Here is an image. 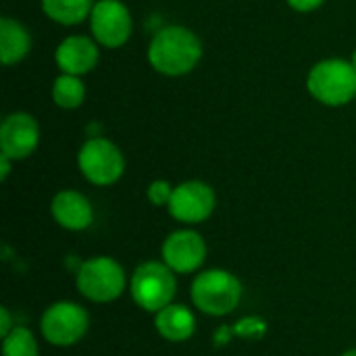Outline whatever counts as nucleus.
I'll use <instances>...</instances> for the list:
<instances>
[{
    "label": "nucleus",
    "instance_id": "obj_1",
    "mask_svg": "<svg viewBox=\"0 0 356 356\" xmlns=\"http://www.w3.org/2000/svg\"><path fill=\"white\" fill-rule=\"evenodd\" d=\"M202 54V40L186 25H165L156 29L146 48L148 65L165 77L192 73L200 65Z\"/></svg>",
    "mask_w": 356,
    "mask_h": 356
},
{
    "label": "nucleus",
    "instance_id": "obj_2",
    "mask_svg": "<svg viewBox=\"0 0 356 356\" xmlns=\"http://www.w3.org/2000/svg\"><path fill=\"white\" fill-rule=\"evenodd\" d=\"M307 92L323 106H346L356 98V69L350 58L317 60L307 73Z\"/></svg>",
    "mask_w": 356,
    "mask_h": 356
},
{
    "label": "nucleus",
    "instance_id": "obj_3",
    "mask_svg": "<svg viewBox=\"0 0 356 356\" xmlns=\"http://www.w3.org/2000/svg\"><path fill=\"white\" fill-rule=\"evenodd\" d=\"M242 282L227 269H202L190 286L192 305L209 317H227L242 302Z\"/></svg>",
    "mask_w": 356,
    "mask_h": 356
},
{
    "label": "nucleus",
    "instance_id": "obj_4",
    "mask_svg": "<svg viewBox=\"0 0 356 356\" xmlns=\"http://www.w3.org/2000/svg\"><path fill=\"white\" fill-rule=\"evenodd\" d=\"M77 292L96 305H108L129 290V280L123 265L106 254L86 259L75 273Z\"/></svg>",
    "mask_w": 356,
    "mask_h": 356
},
{
    "label": "nucleus",
    "instance_id": "obj_5",
    "mask_svg": "<svg viewBox=\"0 0 356 356\" xmlns=\"http://www.w3.org/2000/svg\"><path fill=\"white\" fill-rule=\"evenodd\" d=\"M177 273H173L163 261H146L136 267L129 277V296L144 313L156 315L175 300Z\"/></svg>",
    "mask_w": 356,
    "mask_h": 356
},
{
    "label": "nucleus",
    "instance_id": "obj_6",
    "mask_svg": "<svg viewBox=\"0 0 356 356\" xmlns=\"http://www.w3.org/2000/svg\"><path fill=\"white\" fill-rule=\"evenodd\" d=\"M77 169L92 186L108 188L123 177L125 156L113 140L92 136L77 150Z\"/></svg>",
    "mask_w": 356,
    "mask_h": 356
},
{
    "label": "nucleus",
    "instance_id": "obj_7",
    "mask_svg": "<svg viewBox=\"0 0 356 356\" xmlns=\"http://www.w3.org/2000/svg\"><path fill=\"white\" fill-rule=\"evenodd\" d=\"M90 330V313L73 300L52 302L40 319L42 338L56 348L79 344Z\"/></svg>",
    "mask_w": 356,
    "mask_h": 356
},
{
    "label": "nucleus",
    "instance_id": "obj_8",
    "mask_svg": "<svg viewBox=\"0 0 356 356\" xmlns=\"http://www.w3.org/2000/svg\"><path fill=\"white\" fill-rule=\"evenodd\" d=\"M88 23L90 35L98 42L100 48L108 50L123 48L134 33L131 10L121 0H96Z\"/></svg>",
    "mask_w": 356,
    "mask_h": 356
},
{
    "label": "nucleus",
    "instance_id": "obj_9",
    "mask_svg": "<svg viewBox=\"0 0 356 356\" xmlns=\"http://www.w3.org/2000/svg\"><path fill=\"white\" fill-rule=\"evenodd\" d=\"M207 254L209 248L202 234H198L192 227L171 232L161 244V261L177 275L200 273Z\"/></svg>",
    "mask_w": 356,
    "mask_h": 356
},
{
    "label": "nucleus",
    "instance_id": "obj_10",
    "mask_svg": "<svg viewBox=\"0 0 356 356\" xmlns=\"http://www.w3.org/2000/svg\"><path fill=\"white\" fill-rule=\"evenodd\" d=\"M217 209V194L213 186L202 179H188L175 186L171 202L167 207L169 215L184 225H198L213 217Z\"/></svg>",
    "mask_w": 356,
    "mask_h": 356
},
{
    "label": "nucleus",
    "instance_id": "obj_11",
    "mask_svg": "<svg viewBox=\"0 0 356 356\" xmlns=\"http://www.w3.org/2000/svg\"><path fill=\"white\" fill-rule=\"evenodd\" d=\"M40 146V123L31 113H8L0 123V154L8 159L25 161Z\"/></svg>",
    "mask_w": 356,
    "mask_h": 356
},
{
    "label": "nucleus",
    "instance_id": "obj_12",
    "mask_svg": "<svg viewBox=\"0 0 356 356\" xmlns=\"http://www.w3.org/2000/svg\"><path fill=\"white\" fill-rule=\"evenodd\" d=\"M54 63L60 73L86 77L100 63V46L92 35L71 33L58 42L54 50Z\"/></svg>",
    "mask_w": 356,
    "mask_h": 356
},
{
    "label": "nucleus",
    "instance_id": "obj_13",
    "mask_svg": "<svg viewBox=\"0 0 356 356\" xmlns=\"http://www.w3.org/2000/svg\"><path fill=\"white\" fill-rule=\"evenodd\" d=\"M50 215L67 232H83L94 223V207L79 190H60L50 202Z\"/></svg>",
    "mask_w": 356,
    "mask_h": 356
},
{
    "label": "nucleus",
    "instance_id": "obj_14",
    "mask_svg": "<svg viewBox=\"0 0 356 356\" xmlns=\"http://www.w3.org/2000/svg\"><path fill=\"white\" fill-rule=\"evenodd\" d=\"M154 330L163 340L181 344L196 334V317L186 305L171 302L154 315Z\"/></svg>",
    "mask_w": 356,
    "mask_h": 356
},
{
    "label": "nucleus",
    "instance_id": "obj_15",
    "mask_svg": "<svg viewBox=\"0 0 356 356\" xmlns=\"http://www.w3.org/2000/svg\"><path fill=\"white\" fill-rule=\"evenodd\" d=\"M31 33L15 17L4 15L0 19V60L4 67L19 65L31 52Z\"/></svg>",
    "mask_w": 356,
    "mask_h": 356
},
{
    "label": "nucleus",
    "instance_id": "obj_16",
    "mask_svg": "<svg viewBox=\"0 0 356 356\" xmlns=\"http://www.w3.org/2000/svg\"><path fill=\"white\" fill-rule=\"evenodd\" d=\"M94 4L96 0H40L42 13L50 21L65 27H75L88 21Z\"/></svg>",
    "mask_w": 356,
    "mask_h": 356
},
{
    "label": "nucleus",
    "instance_id": "obj_17",
    "mask_svg": "<svg viewBox=\"0 0 356 356\" xmlns=\"http://www.w3.org/2000/svg\"><path fill=\"white\" fill-rule=\"evenodd\" d=\"M50 98L63 111H75V108H79L83 104V100H86V83H83V77L58 73V77L52 81Z\"/></svg>",
    "mask_w": 356,
    "mask_h": 356
},
{
    "label": "nucleus",
    "instance_id": "obj_18",
    "mask_svg": "<svg viewBox=\"0 0 356 356\" xmlns=\"http://www.w3.org/2000/svg\"><path fill=\"white\" fill-rule=\"evenodd\" d=\"M38 340L25 325H17L8 336L2 338V356H38Z\"/></svg>",
    "mask_w": 356,
    "mask_h": 356
},
{
    "label": "nucleus",
    "instance_id": "obj_19",
    "mask_svg": "<svg viewBox=\"0 0 356 356\" xmlns=\"http://www.w3.org/2000/svg\"><path fill=\"white\" fill-rule=\"evenodd\" d=\"M173 190H175V186H171L167 179H154L146 188V198L152 207L163 209V207H169Z\"/></svg>",
    "mask_w": 356,
    "mask_h": 356
},
{
    "label": "nucleus",
    "instance_id": "obj_20",
    "mask_svg": "<svg viewBox=\"0 0 356 356\" xmlns=\"http://www.w3.org/2000/svg\"><path fill=\"white\" fill-rule=\"evenodd\" d=\"M267 332V323L259 317H246V319H240L236 325H234V336L238 338H261L263 334Z\"/></svg>",
    "mask_w": 356,
    "mask_h": 356
},
{
    "label": "nucleus",
    "instance_id": "obj_21",
    "mask_svg": "<svg viewBox=\"0 0 356 356\" xmlns=\"http://www.w3.org/2000/svg\"><path fill=\"white\" fill-rule=\"evenodd\" d=\"M286 2H288V6H290L292 10H296V13H300V15H307V13L319 10L327 0H286Z\"/></svg>",
    "mask_w": 356,
    "mask_h": 356
},
{
    "label": "nucleus",
    "instance_id": "obj_22",
    "mask_svg": "<svg viewBox=\"0 0 356 356\" xmlns=\"http://www.w3.org/2000/svg\"><path fill=\"white\" fill-rule=\"evenodd\" d=\"M17 325L13 323V317H10V311L8 307H0V336H8Z\"/></svg>",
    "mask_w": 356,
    "mask_h": 356
},
{
    "label": "nucleus",
    "instance_id": "obj_23",
    "mask_svg": "<svg viewBox=\"0 0 356 356\" xmlns=\"http://www.w3.org/2000/svg\"><path fill=\"white\" fill-rule=\"evenodd\" d=\"M13 159H8L6 154H0V179L6 181L8 175H10V169H13Z\"/></svg>",
    "mask_w": 356,
    "mask_h": 356
},
{
    "label": "nucleus",
    "instance_id": "obj_24",
    "mask_svg": "<svg viewBox=\"0 0 356 356\" xmlns=\"http://www.w3.org/2000/svg\"><path fill=\"white\" fill-rule=\"evenodd\" d=\"M340 356H356V348H350V350H344Z\"/></svg>",
    "mask_w": 356,
    "mask_h": 356
},
{
    "label": "nucleus",
    "instance_id": "obj_25",
    "mask_svg": "<svg viewBox=\"0 0 356 356\" xmlns=\"http://www.w3.org/2000/svg\"><path fill=\"white\" fill-rule=\"evenodd\" d=\"M350 63H353V67L356 69V48H355V52H353V56H350Z\"/></svg>",
    "mask_w": 356,
    "mask_h": 356
}]
</instances>
